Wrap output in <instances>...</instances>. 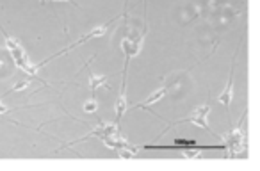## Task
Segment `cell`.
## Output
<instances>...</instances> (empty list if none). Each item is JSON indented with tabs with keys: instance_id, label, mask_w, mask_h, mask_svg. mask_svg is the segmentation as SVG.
I'll return each mask as SVG.
<instances>
[{
	"instance_id": "cell-8",
	"label": "cell",
	"mask_w": 260,
	"mask_h": 171,
	"mask_svg": "<svg viewBox=\"0 0 260 171\" xmlns=\"http://www.w3.org/2000/svg\"><path fill=\"white\" fill-rule=\"evenodd\" d=\"M40 2H41V4H45V2H47V0H40Z\"/></svg>"
},
{
	"instance_id": "cell-5",
	"label": "cell",
	"mask_w": 260,
	"mask_h": 171,
	"mask_svg": "<svg viewBox=\"0 0 260 171\" xmlns=\"http://www.w3.org/2000/svg\"><path fill=\"white\" fill-rule=\"evenodd\" d=\"M29 82H30V80H22V82H18V84H16V86H13L11 89H8V91L4 93V96H6V95H11V93L18 91V89H23V88H27V86H29Z\"/></svg>"
},
{
	"instance_id": "cell-3",
	"label": "cell",
	"mask_w": 260,
	"mask_h": 171,
	"mask_svg": "<svg viewBox=\"0 0 260 171\" xmlns=\"http://www.w3.org/2000/svg\"><path fill=\"white\" fill-rule=\"evenodd\" d=\"M171 86H173V84H170V86H164L162 89H157V91L153 93V95H150L148 98H146V100H143L141 104H136V106H134V109H148V107L152 106V104L159 102L160 98H164V96H166V93L170 91V88H171Z\"/></svg>"
},
{
	"instance_id": "cell-1",
	"label": "cell",
	"mask_w": 260,
	"mask_h": 171,
	"mask_svg": "<svg viewBox=\"0 0 260 171\" xmlns=\"http://www.w3.org/2000/svg\"><path fill=\"white\" fill-rule=\"evenodd\" d=\"M209 113H210V106H209V104H205V106H200V107H196V109L192 111L189 118H184V120H177V121H171V123H168V128L175 127V125H180V123H192V125H198L200 128H205V130L209 132L210 135H214V138L221 141L219 135L214 134V132L209 128V121H207V116H209ZM168 128L162 132V134H166Z\"/></svg>"
},
{
	"instance_id": "cell-4",
	"label": "cell",
	"mask_w": 260,
	"mask_h": 171,
	"mask_svg": "<svg viewBox=\"0 0 260 171\" xmlns=\"http://www.w3.org/2000/svg\"><path fill=\"white\" fill-rule=\"evenodd\" d=\"M105 80H107V77H98V75H94V73H89L91 93H93V95H94V91H96V88L100 86V84H105Z\"/></svg>"
},
{
	"instance_id": "cell-6",
	"label": "cell",
	"mask_w": 260,
	"mask_h": 171,
	"mask_svg": "<svg viewBox=\"0 0 260 171\" xmlns=\"http://www.w3.org/2000/svg\"><path fill=\"white\" fill-rule=\"evenodd\" d=\"M84 111H86V113H94V111H96V102H94V98L84 106Z\"/></svg>"
},
{
	"instance_id": "cell-7",
	"label": "cell",
	"mask_w": 260,
	"mask_h": 171,
	"mask_svg": "<svg viewBox=\"0 0 260 171\" xmlns=\"http://www.w3.org/2000/svg\"><path fill=\"white\" fill-rule=\"evenodd\" d=\"M50 2H62V0H50ZM66 2H70V4H73V6H77V8H79V4H77L75 0H66Z\"/></svg>"
},
{
	"instance_id": "cell-2",
	"label": "cell",
	"mask_w": 260,
	"mask_h": 171,
	"mask_svg": "<svg viewBox=\"0 0 260 171\" xmlns=\"http://www.w3.org/2000/svg\"><path fill=\"white\" fill-rule=\"evenodd\" d=\"M239 48H241V45L237 47V50H235L234 54V59H232V66H230V77H228V82L226 86H224V91L219 95V102L224 106V109H226V116H228V121H230V104H232V86H234V72H235V62H237V54H239ZM230 128H234V125H232L230 121Z\"/></svg>"
}]
</instances>
